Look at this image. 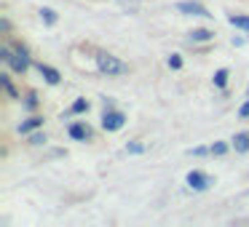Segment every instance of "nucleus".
I'll return each mask as SVG.
<instances>
[{"label":"nucleus","instance_id":"1","mask_svg":"<svg viewBox=\"0 0 249 227\" xmlns=\"http://www.w3.org/2000/svg\"><path fill=\"white\" fill-rule=\"evenodd\" d=\"M97 67L105 72V75H121V72L129 70L124 62L115 59V56H110V54H99V56H97Z\"/></svg>","mask_w":249,"mask_h":227},{"label":"nucleus","instance_id":"2","mask_svg":"<svg viewBox=\"0 0 249 227\" xmlns=\"http://www.w3.org/2000/svg\"><path fill=\"white\" fill-rule=\"evenodd\" d=\"M0 59L8 62V65H11L17 72H24V70H27V54H24V49H19L17 54H11L8 49H0Z\"/></svg>","mask_w":249,"mask_h":227},{"label":"nucleus","instance_id":"3","mask_svg":"<svg viewBox=\"0 0 249 227\" xmlns=\"http://www.w3.org/2000/svg\"><path fill=\"white\" fill-rule=\"evenodd\" d=\"M177 11L188 14V16H209V11L201 3H177Z\"/></svg>","mask_w":249,"mask_h":227},{"label":"nucleus","instance_id":"4","mask_svg":"<svg viewBox=\"0 0 249 227\" xmlns=\"http://www.w3.org/2000/svg\"><path fill=\"white\" fill-rule=\"evenodd\" d=\"M124 123H126V118L121 113H105V118H102V126L107 131H118Z\"/></svg>","mask_w":249,"mask_h":227},{"label":"nucleus","instance_id":"5","mask_svg":"<svg viewBox=\"0 0 249 227\" xmlns=\"http://www.w3.org/2000/svg\"><path fill=\"white\" fill-rule=\"evenodd\" d=\"M188 184L193 190H206V187H209V177H206V174H201V171H190L188 174Z\"/></svg>","mask_w":249,"mask_h":227},{"label":"nucleus","instance_id":"6","mask_svg":"<svg viewBox=\"0 0 249 227\" xmlns=\"http://www.w3.org/2000/svg\"><path fill=\"white\" fill-rule=\"evenodd\" d=\"M70 136L72 139H89L91 131H89V126H83V123H72L70 126Z\"/></svg>","mask_w":249,"mask_h":227},{"label":"nucleus","instance_id":"7","mask_svg":"<svg viewBox=\"0 0 249 227\" xmlns=\"http://www.w3.org/2000/svg\"><path fill=\"white\" fill-rule=\"evenodd\" d=\"M233 147H236L238 152H247L249 150V134H236L233 136Z\"/></svg>","mask_w":249,"mask_h":227},{"label":"nucleus","instance_id":"8","mask_svg":"<svg viewBox=\"0 0 249 227\" xmlns=\"http://www.w3.org/2000/svg\"><path fill=\"white\" fill-rule=\"evenodd\" d=\"M38 70L46 75V81H49V83H59V72H56L54 67H46V65H40Z\"/></svg>","mask_w":249,"mask_h":227},{"label":"nucleus","instance_id":"9","mask_svg":"<svg viewBox=\"0 0 249 227\" xmlns=\"http://www.w3.org/2000/svg\"><path fill=\"white\" fill-rule=\"evenodd\" d=\"M228 22L236 24V27H241V30H247V32H249V16H231Z\"/></svg>","mask_w":249,"mask_h":227},{"label":"nucleus","instance_id":"10","mask_svg":"<svg viewBox=\"0 0 249 227\" xmlns=\"http://www.w3.org/2000/svg\"><path fill=\"white\" fill-rule=\"evenodd\" d=\"M190 38H193V40H209L212 32H209V30H193V32H190Z\"/></svg>","mask_w":249,"mask_h":227},{"label":"nucleus","instance_id":"11","mask_svg":"<svg viewBox=\"0 0 249 227\" xmlns=\"http://www.w3.org/2000/svg\"><path fill=\"white\" fill-rule=\"evenodd\" d=\"M225 83H228V70H220V72H217V75H214V86H225Z\"/></svg>","mask_w":249,"mask_h":227},{"label":"nucleus","instance_id":"12","mask_svg":"<svg viewBox=\"0 0 249 227\" xmlns=\"http://www.w3.org/2000/svg\"><path fill=\"white\" fill-rule=\"evenodd\" d=\"M35 126H40V120H38V118H30L27 123H22V134H27V131H33Z\"/></svg>","mask_w":249,"mask_h":227},{"label":"nucleus","instance_id":"13","mask_svg":"<svg viewBox=\"0 0 249 227\" xmlns=\"http://www.w3.org/2000/svg\"><path fill=\"white\" fill-rule=\"evenodd\" d=\"M40 16H43L49 24H54V22H56V14L51 11V8H43V11H40Z\"/></svg>","mask_w":249,"mask_h":227},{"label":"nucleus","instance_id":"14","mask_svg":"<svg viewBox=\"0 0 249 227\" xmlns=\"http://www.w3.org/2000/svg\"><path fill=\"white\" fill-rule=\"evenodd\" d=\"M121 6L129 8V11L134 14V11H137V6H140V0H121Z\"/></svg>","mask_w":249,"mask_h":227},{"label":"nucleus","instance_id":"15","mask_svg":"<svg viewBox=\"0 0 249 227\" xmlns=\"http://www.w3.org/2000/svg\"><path fill=\"white\" fill-rule=\"evenodd\" d=\"M83 110H89V104H86V99H78L75 104H72V113H83Z\"/></svg>","mask_w":249,"mask_h":227},{"label":"nucleus","instance_id":"16","mask_svg":"<svg viewBox=\"0 0 249 227\" xmlns=\"http://www.w3.org/2000/svg\"><path fill=\"white\" fill-rule=\"evenodd\" d=\"M169 67H172V70H179V67H182V59H179V56H169Z\"/></svg>","mask_w":249,"mask_h":227},{"label":"nucleus","instance_id":"17","mask_svg":"<svg viewBox=\"0 0 249 227\" xmlns=\"http://www.w3.org/2000/svg\"><path fill=\"white\" fill-rule=\"evenodd\" d=\"M238 115H241V118H249V102H247V104H241V110H238Z\"/></svg>","mask_w":249,"mask_h":227},{"label":"nucleus","instance_id":"18","mask_svg":"<svg viewBox=\"0 0 249 227\" xmlns=\"http://www.w3.org/2000/svg\"><path fill=\"white\" fill-rule=\"evenodd\" d=\"M212 152H214V155H222V152H225V145H214V147H212Z\"/></svg>","mask_w":249,"mask_h":227},{"label":"nucleus","instance_id":"19","mask_svg":"<svg viewBox=\"0 0 249 227\" xmlns=\"http://www.w3.org/2000/svg\"><path fill=\"white\" fill-rule=\"evenodd\" d=\"M30 142H33V145H40V142H46V136H43V134H35Z\"/></svg>","mask_w":249,"mask_h":227},{"label":"nucleus","instance_id":"20","mask_svg":"<svg viewBox=\"0 0 249 227\" xmlns=\"http://www.w3.org/2000/svg\"><path fill=\"white\" fill-rule=\"evenodd\" d=\"M142 150H145L142 145H129V152H142Z\"/></svg>","mask_w":249,"mask_h":227}]
</instances>
